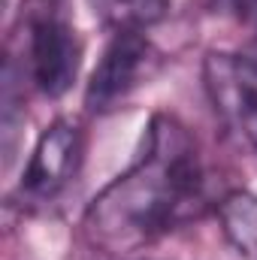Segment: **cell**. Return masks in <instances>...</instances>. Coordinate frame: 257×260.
I'll use <instances>...</instances> for the list:
<instances>
[{
    "mask_svg": "<svg viewBox=\"0 0 257 260\" xmlns=\"http://www.w3.org/2000/svg\"><path fill=\"white\" fill-rule=\"evenodd\" d=\"M203 206V167L191 133L173 115H154L127 173L106 185L85 212L88 236L127 251L164 236Z\"/></svg>",
    "mask_w": 257,
    "mask_h": 260,
    "instance_id": "cell-1",
    "label": "cell"
},
{
    "mask_svg": "<svg viewBox=\"0 0 257 260\" xmlns=\"http://www.w3.org/2000/svg\"><path fill=\"white\" fill-rule=\"evenodd\" d=\"M203 82L227 133L257 154V37L236 52H209Z\"/></svg>",
    "mask_w": 257,
    "mask_h": 260,
    "instance_id": "cell-2",
    "label": "cell"
},
{
    "mask_svg": "<svg viewBox=\"0 0 257 260\" xmlns=\"http://www.w3.org/2000/svg\"><path fill=\"white\" fill-rule=\"evenodd\" d=\"M154 67H157V49L148 43L142 30H115L88 79L85 88L88 109L91 112L115 109L154 73Z\"/></svg>",
    "mask_w": 257,
    "mask_h": 260,
    "instance_id": "cell-3",
    "label": "cell"
},
{
    "mask_svg": "<svg viewBox=\"0 0 257 260\" xmlns=\"http://www.w3.org/2000/svg\"><path fill=\"white\" fill-rule=\"evenodd\" d=\"M82 130L73 121H55L43 130L34 145V154L21 176V194L34 203H46L64 191L76 179L82 164Z\"/></svg>",
    "mask_w": 257,
    "mask_h": 260,
    "instance_id": "cell-4",
    "label": "cell"
},
{
    "mask_svg": "<svg viewBox=\"0 0 257 260\" xmlns=\"http://www.w3.org/2000/svg\"><path fill=\"white\" fill-rule=\"evenodd\" d=\"M82 67V43L58 15H40L30 24V73L43 94L61 97L73 88Z\"/></svg>",
    "mask_w": 257,
    "mask_h": 260,
    "instance_id": "cell-5",
    "label": "cell"
},
{
    "mask_svg": "<svg viewBox=\"0 0 257 260\" xmlns=\"http://www.w3.org/2000/svg\"><path fill=\"white\" fill-rule=\"evenodd\" d=\"M218 221L230 245L257 260V194L251 191H233L218 203Z\"/></svg>",
    "mask_w": 257,
    "mask_h": 260,
    "instance_id": "cell-6",
    "label": "cell"
},
{
    "mask_svg": "<svg viewBox=\"0 0 257 260\" xmlns=\"http://www.w3.org/2000/svg\"><path fill=\"white\" fill-rule=\"evenodd\" d=\"M167 0H97V12L115 30H142L167 15Z\"/></svg>",
    "mask_w": 257,
    "mask_h": 260,
    "instance_id": "cell-7",
    "label": "cell"
}]
</instances>
